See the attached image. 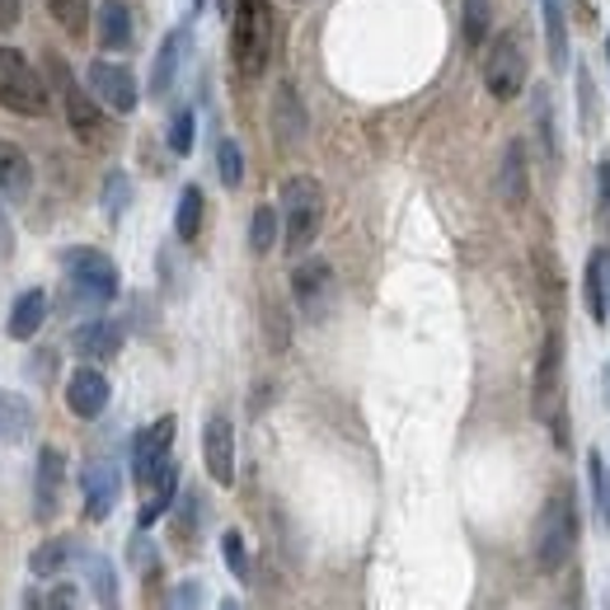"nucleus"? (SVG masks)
Returning a JSON list of instances; mask_svg holds the SVG:
<instances>
[{"mask_svg":"<svg viewBox=\"0 0 610 610\" xmlns=\"http://www.w3.org/2000/svg\"><path fill=\"white\" fill-rule=\"evenodd\" d=\"M52 71H56V81H62V104H66V117H71L75 136H85V142H90V136H100L104 117H100V100H94V90L75 85L62 62H52Z\"/></svg>","mask_w":610,"mask_h":610,"instance_id":"15","label":"nucleus"},{"mask_svg":"<svg viewBox=\"0 0 610 610\" xmlns=\"http://www.w3.org/2000/svg\"><path fill=\"white\" fill-rule=\"evenodd\" d=\"M33 404L14 390H0V446H19L33 437Z\"/></svg>","mask_w":610,"mask_h":610,"instance_id":"22","label":"nucleus"},{"mask_svg":"<svg viewBox=\"0 0 610 610\" xmlns=\"http://www.w3.org/2000/svg\"><path fill=\"white\" fill-rule=\"evenodd\" d=\"M324 226V188L297 174V179L282 184V245L287 254H306L314 245V235Z\"/></svg>","mask_w":610,"mask_h":610,"instance_id":"2","label":"nucleus"},{"mask_svg":"<svg viewBox=\"0 0 610 610\" xmlns=\"http://www.w3.org/2000/svg\"><path fill=\"white\" fill-rule=\"evenodd\" d=\"M587 479H592V503L601 511V526L610 530V465L601 461V451H587Z\"/></svg>","mask_w":610,"mask_h":610,"instance_id":"33","label":"nucleus"},{"mask_svg":"<svg viewBox=\"0 0 610 610\" xmlns=\"http://www.w3.org/2000/svg\"><path fill=\"white\" fill-rule=\"evenodd\" d=\"M203 211H207V198H203V188L198 184H188L179 193V211H174V235H179L184 245H193L203 235Z\"/></svg>","mask_w":610,"mask_h":610,"instance_id":"28","label":"nucleus"},{"mask_svg":"<svg viewBox=\"0 0 610 610\" xmlns=\"http://www.w3.org/2000/svg\"><path fill=\"white\" fill-rule=\"evenodd\" d=\"M85 81H90V90H94V100H100L104 108H113V113H132L136 104H142L136 75H132L127 66H117V62H90Z\"/></svg>","mask_w":610,"mask_h":610,"instance_id":"11","label":"nucleus"},{"mask_svg":"<svg viewBox=\"0 0 610 610\" xmlns=\"http://www.w3.org/2000/svg\"><path fill=\"white\" fill-rule=\"evenodd\" d=\"M230 52L245 75H263L268 56H272V6L268 0H235Z\"/></svg>","mask_w":610,"mask_h":610,"instance_id":"3","label":"nucleus"},{"mask_svg":"<svg viewBox=\"0 0 610 610\" xmlns=\"http://www.w3.org/2000/svg\"><path fill=\"white\" fill-rule=\"evenodd\" d=\"M52 19L62 24L66 38H85L90 33V0H48Z\"/></svg>","mask_w":610,"mask_h":610,"instance_id":"32","label":"nucleus"},{"mask_svg":"<svg viewBox=\"0 0 610 610\" xmlns=\"http://www.w3.org/2000/svg\"><path fill=\"white\" fill-rule=\"evenodd\" d=\"M606 62H610V33H606Z\"/></svg>","mask_w":610,"mask_h":610,"instance_id":"48","label":"nucleus"},{"mask_svg":"<svg viewBox=\"0 0 610 610\" xmlns=\"http://www.w3.org/2000/svg\"><path fill=\"white\" fill-rule=\"evenodd\" d=\"M14 249V230H10V221H6V207H0V259Z\"/></svg>","mask_w":610,"mask_h":610,"instance_id":"44","label":"nucleus"},{"mask_svg":"<svg viewBox=\"0 0 610 610\" xmlns=\"http://www.w3.org/2000/svg\"><path fill=\"white\" fill-rule=\"evenodd\" d=\"M108 400H113V385H108V376L94 362H85V366H75L71 371V381H66V409L75 413V418H100V413L108 409Z\"/></svg>","mask_w":610,"mask_h":610,"instance_id":"13","label":"nucleus"},{"mask_svg":"<svg viewBox=\"0 0 610 610\" xmlns=\"http://www.w3.org/2000/svg\"><path fill=\"white\" fill-rule=\"evenodd\" d=\"M81 555V545H75L71 536H52V540H43L33 549V559H29V573L33 578H56L62 573V568Z\"/></svg>","mask_w":610,"mask_h":610,"instance_id":"26","label":"nucleus"},{"mask_svg":"<svg viewBox=\"0 0 610 610\" xmlns=\"http://www.w3.org/2000/svg\"><path fill=\"white\" fill-rule=\"evenodd\" d=\"M291 291H297V306L306 320H324L333 306V268L324 259H306L291 272Z\"/></svg>","mask_w":610,"mask_h":610,"instance_id":"12","label":"nucleus"},{"mask_svg":"<svg viewBox=\"0 0 610 610\" xmlns=\"http://www.w3.org/2000/svg\"><path fill=\"white\" fill-rule=\"evenodd\" d=\"M132 203V179L123 169H113L108 179H104V211H108V221H123V211Z\"/></svg>","mask_w":610,"mask_h":610,"instance_id":"37","label":"nucleus"},{"mask_svg":"<svg viewBox=\"0 0 610 610\" xmlns=\"http://www.w3.org/2000/svg\"><path fill=\"white\" fill-rule=\"evenodd\" d=\"M530 193V174H526V142H507L503 146V165H498V198L507 207H521Z\"/></svg>","mask_w":610,"mask_h":610,"instance_id":"21","label":"nucleus"},{"mask_svg":"<svg viewBox=\"0 0 610 610\" xmlns=\"http://www.w3.org/2000/svg\"><path fill=\"white\" fill-rule=\"evenodd\" d=\"M221 555H226L230 578L249 582V549H245V536H240V530H226V536H221Z\"/></svg>","mask_w":610,"mask_h":610,"instance_id":"38","label":"nucleus"},{"mask_svg":"<svg viewBox=\"0 0 610 610\" xmlns=\"http://www.w3.org/2000/svg\"><path fill=\"white\" fill-rule=\"evenodd\" d=\"M62 488H66V451L43 446L33 465V517L38 521H52L62 511Z\"/></svg>","mask_w":610,"mask_h":610,"instance_id":"9","label":"nucleus"},{"mask_svg":"<svg viewBox=\"0 0 610 610\" xmlns=\"http://www.w3.org/2000/svg\"><path fill=\"white\" fill-rule=\"evenodd\" d=\"M81 494H85V521H108L117 498H123V475H117V465L113 461H85Z\"/></svg>","mask_w":610,"mask_h":610,"instance_id":"10","label":"nucleus"},{"mask_svg":"<svg viewBox=\"0 0 610 610\" xmlns=\"http://www.w3.org/2000/svg\"><path fill=\"white\" fill-rule=\"evenodd\" d=\"M100 48H108V52H123V48H132V10L123 6V0H104L100 6Z\"/></svg>","mask_w":610,"mask_h":610,"instance_id":"25","label":"nucleus"},{"mask_svg":"<svg viewBox=\"0 0 610 610\" xmlns=\"http://www.w3.org/2000/svg\"><path fill=\"white\" fill-rule=\"evenodd\" d=\"M573 549H578V498L573 488H555L540 507L536 530H530V555H536L540 573H559L573 559Z\"/></svg>","mask_w":610,"mask_h":610,"instance_id":"1","label":"nucleus"},{"mask_svg":"<svg viewBox=\"0 0 610 610\" xmlns=\"http://www.w3.org/2000/svg\"><path fill=\"white\" fill-rule=\"evenodd\" d=\"M174 432H179V423H174V413H165V418H155L151 427H142L132 437V479L142 484V488H151V479L169 465Z\"/></svg>","mask_w":610,"mask_h":610,"instance_id":"8","label":"nucleus"},{"mask_svg":"<svg viewBox=\"0 0 610 610\" xmlns=\"http://www.w3.org/2000/svg\"><path fill=\"white\" fill-rule=\"evenodd\" d=\"M127 559H132V568H142V573H151V568H155V545L146 540V530H136V536H132Z\"/></svg>","mask_w":610,"mask_h":610,"instance_id":"41","label":"nucleus"},{"mask_svg":"<svg viewBox=\"0 0 610 610\" xmlns=\"http://www.w3.org/2000/svg\"><path fill=\"white\" fill-rule=\"evenodd\" d=\"M203 601H207L203 578H184V582H174V592H169L165 610H203Z\"/></svg>","mask_w":610,"mask_h":610,"instance_id":"39","label":"nucleus"},{"mask_svg":"<svg viewBox=\"0 0 610 610\" xmlns=\"http://www.w3.org/2000/svg\"><path fill=\"white\" fill-rule=\"evenodd\" d=\"M564 610H578V606H573V601H568V606H564Z\"/></svg>","mask_w":610,"mask_h":610,"instance_id":"50","label":"nucleus"},{"mask_svg":"<svg viewBox=\"0 0 610 610\" xmlns=\"http://www.w3.org/2000/svg\"><path fill=\"white\" fill-rule=\"evenodd\" d=\"M19 610H48V592H33V587H29V592H24V606H19Z\"/></svg>","mask_w":610,"mask_h":610,"instance_id":"46","label":"nucleus"},{"mask_svg":"<svg viewBox=\"0 0 610 610\" xmlns=\"http://www.w3.org/2000/svg\"><path fill=\"white\" fill-rule=\"evenodd\" d=\"M71 348L81 352L85 362H108V358L123 352V324L117 320H85L71 333Z\"/></svg>","mask_w":610,"mask_h":610,"instance_id":"16","label":"nucleus"},{"mask_svg":"<svg viewBox=\"0 0 610 610\" xmlns=\"http://www.w3.org/2000/svg\"><path fill=\"white\" fill-rule=\"evenodd\" d=\"M24 19V0H0V33H10Z\"/></svg>","mask_w":610,"mask_h":610,"instance_id":"43","label":"nucleus"},{"mask_svg":"<svg viewBox=\"0 0 610 610\" xmlns=\"http://www.w3.org/2000/svg\"><path fill=\"white\" fill-rule=\"evenodd\" d=\"M272 127H278L282 142H301V132H306V113L297 104V90L282 85L278 90V100H272Z\"/></svg>","mask_w":610,"mask_h":610,"instance_id":"29","label":"nucleus"},{"mask_svg":"<svg viewBox=\"0 0 610 610\" xmlns=\"http://www.w3.org/2000/svg\"><path fill=\"white\" fill-rule=\"evenodd\" d=\"M62 272L75 291V301L85 306H108L117 301V291H123V278H117V263L100 249H66L62 254Z\"/></svg>","mask_w":610,"mask_h":610,"instance_id":"5","label":"nucleus"},{"mask_svg":"<svg viewBox=\"0 0 610 610\" xmlns=\"http://www.w3.org/2000/svg\"><path fill=\"white\" fill-rule=\"evenodd\" d=\"M573 85H578V123H582V132H597V81H592V71L587 66H578V75H573Z\"/></svg>","mask_w":610,"mask_h":610,"instance_id":"36","label":"nucleus"},{"mask_svg":"<svg viewBox=\"0 0 610 610\" xmlns=\"http://www.w3.org/2000/svg\"><path fill=\"white\" fill-rule=\"evenodd\" d=\"M48 85L43 75L29 66L24 52L0 48V108H10L19 117H43L48 113Z\"/></svg>","mask_w":610,"mask_h":610,"instance_id":"6","label":"nucleus"},{"mask_svg":"<svg viewBox=\"0 0 610 610\" xmlns=\"http://www.w3.org/2000/svg\"><path fill=\"white\" fill-rule=\"evenodd\" d=\"M540 19H545V52H549V66L564 71L568 66V19L559 0H540Z\"/></svg>","mask_w":610,"mask_h":610,"instance_id":"27","label":"nucleus"},{"mask_svg":"<svg viewBox=\"0 0 610 610\" xmlns=\"http://www.w3.org/2000/svg\"><path fill=\"white\" fill-rule=\"evenodd\" d=\"M203 461H207L211 484H221V488L235 484V427L221 413H211L203 423Z\"/></svg>","mask_w":610,"mask_h":610,"instance_id":"14","label":"nucleus"},{"mask_svg":"<svg viewBox=\"0 0 610 610\" xmlns=\"http://www.w3.org/2000/svg\"><path fill=\"white\" fill-rule=\"evenodd\" d=\"M48 610H81V592L71 582H56L48 592Z\"/></svg>","mask_w":610,"mask_h":610,"instance_id":"42","label":"nucleus"},{"mask_svg":"<svg viewBox=\"0 0 610 610\" xmlns=\"http://www.w3.org/2000/svg\"><path fill=\"white\" fill-rule=\"evenodd\" d=\"M216 174H221V184L226 188H240L245 184V151H240V142H226L216 146Z\"/></svg>","mask_w":610,"mask_h":610,"instance_id":"35","label":"nucleus"},{"mask_svg":"<svg viewBox=\"0 0 610 610\" xmlns=\"http://www.w3.org/2000/svg\"><path fill=\"white\" fill-rule=\"evenodd\" d=\"M48 320V291L43 287H29V291H19L14 306H10V320H6V333L14 343H29L38 329H43Z\"/></svg>","mask_w":610,"mask_h":610,"instance_id":"19","label":"nucleus"},{"mask_svg":"<svg viewBox=\"0 0 610 610\" xmlns=\"http://www.w3.org/2000/svg\"><path fill=\"white\" fill-rule=\"evenodd\" d=\"M582 297H587V314H592L597 324H610V249H597L592 259H587Z\"/></svg>","mask_w":610,"mask_h":610,"instance_id":"20","label":"nucleus"},{"mask_svg":"<svg viewBox=\"0 0 610 610\" xmlns=\"http://www.w3.org/2000/svg\"><path fill=\"white\" fill-rule=\"evenodd\" d=\"M174 498H179V465L169 461V465L161 469V475L151 479V498H146V507H142V517H136V526H142V530H151V526L161 521L165 511L174 507Z\"/></svg>","mask_w":610,"mask_h":610,"instance_id":"24","label":"nucleus"},{"mask_svg":"<svg viewBox=\"0 0 610 610\" xmlns=\"http://www.w3.org/2000/svg\"><path fill=\"white\" fill-rule=\"evenodd\" d=\"M203 6H207V0H193V10H203Z\"/></svg>","mask_w":610,"mask_h":610,"instance_id":"49","label":"nucleus"},{"mask_svg":"<svg viewBox=\"0 0 610 610\" xmlns=\"http://www.w3.org/2000/svg\"><path fill=\"white\" fill-rule=\"evenodd\" d=\"M597 179H601V211H610V161H601Z\"/></svg>","mask_w":610,"mask_h":610,"instance_id":"45","label":"nucleus"},{"mask_svg":"<svg viewBox=\"0 0 610 610\" xmlns=\"http://www.w3.org/2000/svg\"><path fill=\"white\" fill-rule=\"evenodd\" d=\"M536 127H540V146H545V161H559V132H555V104H549V90H536Z\"/></svg>","mask_w":610,"mask_h":610,"instance_id":"34","label":"nucleus"},{"mask_svg":"<svg viewBox=\"0 0 610 610\" xmlns=\"http://www.w3.org/2000/svg\"><path fill=\"white\" fill-rule=\"evenodd\" d=\"M193 132H198V117H193L188 108H179L169 117V151L174 155H193Z\"/></svg>","mask_w":610,"mask_h":610,"instance_id":"40","label":"nucleus"},{"mask_svg":"<svg viewBox=\"0 0 610 610\" xmlns=\"http://www.w3.org/2000/svg\"><path fill=\"white\" fill-rule=\"evenodd\" d=\"M278 230H282V211L278 207H254V216H249V249L254 254H272L278 249Z\"/></svg>","mask_w":610,"mask_h":610,"instance_id":"30","label":"nucleus"},{"mask_svg":"<svg viewBox=\"0 0 610 610\" xmlns=\"http://www.w3.org/2000/svg\"><path fill=\"white\" fill-rule=\"evenodd\" d=\"M85 582H90V597L100 601V610H123V587H117V568L108 555L85 559Z\"/></svg>","mask_w":610,"mask_h":610,"instance_id":"23","label":"nucleus"},{"mask_svg":"<svg viewBox=\"0 0 610 610\" xmlns=\"http://www.w3.org/2000/svg\"><path fill=\"white\" fill-rule=\"evenodd\" d=\"M188 43H193V29L188 24L165 33L161 52H155V66H151V94H169L174 90V81H179V66H184V56H188Z\"/></svg>","mask_w":610,"mask_h":610,"instance_id":"17","label":"nucleus"},{"mask_svg":"<svg viewBox=\"0 0 610 610\" xmlns=\"http://www.w3.org/2000/svg\"><path fill=\"white\" fill-rule=\"evenodd\" d=\"M526 85V48L517 33H498L484 52V90L494 100H511Z\"/></svg>","mask_w":610,"mask_h":610,"instance_id":"7","label":"nucleus"},{"mask_svg":"<svg viewBox=\"0 0 610 610\" xmlns=\"http://www.w3.org/2000/svg\"><path fill=\"white\" fill-rule=\"evenodd\" d=\"M29 193H33V161L24 155V146L0 142V198L24 203Z\"/></svg>","mask_w":610,"mask_h":610,"instance_id":"18","label":"nucleus"},{"mask_svg":"<svg viewBox=\"0 0 610 610\" xmlns=\"http://www.w3.org/2000/svg\"><path fill=\"white\" fill-rule=\"evenodd\" d=\"M530 409L540 423H555V442L568 451V423H564V339L559 329H549V339L540 348V366H536V385H530Z\"/></svg>","mask_w":610,"mask_h":610,"instance_id":"4","label":"nucleus"},{"mask_svg":"<svg viewBox=\"0 0 610 610\" xmlns=\"http://www.w3.org/2000/svg\"><path fill=\"white\" fill-rule=\"evenodd\" d=\"M221 610H240V601H221Z\"/></svg>","mask_w":610,"mask_h":610,"instance_id":"47","label":"nucleus"},{"mask_svg":"<svg viewBox=\"0 0 610 610\" xmlns=\"http://www.w3.org/2000/svg\"><path fill=\"white\" fill-rule=\"evenodd\" d=\"M488 24H494V0H461V29L469 48L488 43Z\"/></svg>","mask_w":610,"mask_h":610,"instance_id":"31","label":"nucleus"}]
</instances>
